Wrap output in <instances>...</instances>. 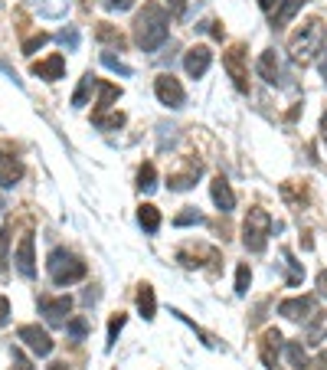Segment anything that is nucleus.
Returning a JSON list of instances; mask_svg holds the SVG:
<instances>
[{
  "mask_svg": "<svg viewBox=\"0 0 327 370\" xmlns=\"http://www.w3.org/2000/svg\"><path fill=\"white\" fill-rule=\"evenodd\" d=\"M7 262H10V226H0V279L7 275Z\"/></svg>",
  "mask_w": 327,
  "mask_h": 370,
  "instance_id": "nucleus-28",
  "label": "nucleus"
},
{
  "mask_svg": "<svg viewBox=\"0 0 327 370\" xmlns=\"http://www.w3.org/2000/svg\"><path fill=\"white\" fill-rule=\"evenodd\" d=\"M200 174H203V164L200 160H190L184 171H177L167 177V184H170V190H190V187L200 181Z\"/></svg>",
  "mask_w": 327,
  "mask_h": 370,
  "instance_id": "nucleus-17",
  "label": "nucleus"
},
{
  "mask_svg": "<svg viewBox=\"0 0 327 370\" xmlns=\"http://www.w3.org/2000/svg\"><path fill=\"white\" fill-rule=\"evenodd\" d=\"M304 3H308V0H281V3H278L275 10L268 13V20H272V26H275V30H281V26H288L291 20H295V13L301 10Z\"/></svg>",
  "mask_w": 327,
  "mask_h": 370,
  "instance_id": "nucleus-18",
  "label": "nucleus"
},
{
  "mask_svg": "<svg viewBox=\"0 0 327 370\" xmlns=\"http://www.w3.org/2000/svg\"><path fill=\"white\" fill-rule=\"evenodd\" d=\"M17 337H20V341H23V344L37 354V358H50L52 347H56V341H52V337L43 331L39 324H23V328L17 331Z\"/></svg>",
  "mask_w": 327,
  "mask_h": 370,
  "instance_id": "nucleus-8",
  "label": "nucleus"
},
{
  "mask_svg": "<svg viewBox=\"0 0 327 370\" xmlns=\"http://www.w3.org/2000/svg\"><path fill=\"white\" fill-rule=\"evenodd\" d=\"M26 7L43 20H63L69 13V0H26Z\"/></svg>",
  "mask_w": 327,
  "mask_h": 370,
  "instance_id": "nucleus-15",
  "label": "nucleus"
},
{
  "mask_svg": "<svg viewBox=\"0 0 327 370\" xmlns=\"http://www.w3.org/2000/svg\"><path fill=\"white\" fill-rule=\"evenodd\" d=\"M317 69H321V79H327V33H324V43H321V56H317Z\"/></svg>",
  "mask_w": 327,
  "mask_h": 370,
  "instance_id": "nucleus-39",
  "label": "nucleus"
},
{
  "mask_svg": "<svg viewBox=\"0 0 327 370\" xmlns=\"http://www.w3.org/2000/svg\"><path fill=\"white\" fill-rule=\"evenodd\" d=\"M7 321H10V302H7V298L0 295V328H3Z\"/></svg>",
  "mask_w": 327,
  "mask_h": 370,
  "instance_id": "nucleus-41",
  "label": "nucleus"
},
{
  "mask_svg": "<svg viewBox=\"0 0 327 370\" xmlns=\"http://www.w3.org/2000/svg\"><path fill=\"white\" fill-rule=\"evenodd\" d=\"M281 354H285V360L291 364V370H304V367H308V354H304L301 341H285V344H281Z\"/></svg>",
  "mask_w": 327,
  "mask_h": 370,
  "instance_id": "nucleus-21",
  "label": "nucleus"
},
{
  "mask_svg": "<svg viewBox=\"0 0 327 370\" xmlns=\"http://www.w3.org/2000/svg\"><path fill=\"white\" fill-rule=\"evenodd\" d=\"M95 86H99V79H95L92 73L82 75V82H79L76 95H72V109H86V105H88V95L95 92Z\"/></svg>",
  "mask_w": 327,
  "mask_h": 370,
  "instance_id": "nucleus-25",
  "label": "nucleus"
},
{
  "mask_svg": "<svg viewBox=\"0 0 327 370\" xmlns=\"http://www.w3.org/2000/svg\"><path fill=\"white\" fill-rule=\"evenodd\" d=\"M59 43H63L69 53H76L79 50V30H76V26H66L63 33H59Z\"/></svg>",
  "mask_w": 327,
  "mask_h": 370,
  "instance_id": "nucleus-36",
  "label": "nucleus"
},
{
  "mask_svg": "<svg viewBox=\"0 0 327 370\" xmlns=\"http://www.w3.org/2000/svg\"><path fill=\"white\" fill-rule=\"evenodd\" d=\"M281 334L275 331V328H268V331L262 334V341H259V351H262V360H265V367L268 370H275L278 367V354H281Z\"/></svg>",
  "mask_w": 327,
  "mask_h": 370,
  "instance_id": "nucleus-14",
  "label": "nucleus"
},
{
  "mask_svg": "<svg viewBox=\"0 0 327 370\" xmlns=\"http://www.w3.org/2000/svg\"><path fill=\"white\" fill-rule=\"evenodd\" d=\"M200 223H203V213H197L193 207H187L184 213L174 216V226H200Z\"/></svg>",
  "mask_w": 327,
  "mask_h": 370,
  "instance_id": "nucleus-33",
  "label": "nucleus"
},
{
  "mask_svg": "<svg viewBox=\"0 0 327 370\" xmlns=\"http://www.w3.org/2000/svg\"><path fill=\"white\" fill-rule=\"evenodd\" d=\"M69 311H72V298L69 295H39V315L50 321L52 328H66V321H69Z\"/></svg>",
  "mask_w": 327,
  "mask_h": 370,
  "instance_id": "nucleus-6",
  "label": "nucleus"
},
{
  "mask_svg": "<svg viewBox=\"0 0 327 370\" xmlns=\"http://www.w3.org/2000/svg\"><path fill=\"white\" fill-rule=\"evenodd\" d=\"M33 75L46 79V82L63 79V75H66V56H63V53H52V56H46V59L33 62Z\"/></svg>",
  "mask_w": 327,
  "mask_h": 370,
  "instance_id": "nucleus-13",
  "label": "nucleus"
},
{
  "mask_svg": "<svg viewBox=\"0 0 327 370\" xmlns=\"http://www.w3.org/2000/svg\"><path fill=\"white\" fill-rule=\"evenodd\" d=\"M259 75H262L268 86H278V82H281V62H278L275 50L262 53V59H259Z\"/></svg>",
  "mask_w": 327,
  "mask_h": 370,
  "instance_id": "nucleus-19",
  "label": "nucleus"
},
{
  "mask_svg": "<svg viewBox=\"0 0 327 370\" xmlns=\"http://www.w3.org/2000/svg\"><path fill=\"white\" fill-rule=\"evenodd\" d=\"M10 370H33V364H30V360H26L20 351H13V367Z\"/></svg>",
  "mask_w": 327,
  "mask_h": 370,
  "instance_id": "nucleus-40",
  "label": "nucleus"
},
{
  "mask_svg": "<svg viewBox=\"0 0 327 370\" xmlns=\"http://www.w3.org/2000/svg\"><path fill=\"white\" fill-rule=\"evenodd\" d=\"M321 138H324V145H327V111L321 115Z\"/></svg>",
  "mask_w": 327,
  "mask_h": 370,
  "instance_id": "nucleus-46",
  "label": "nucleus"
},
{
  "mask_svg": "<svg viewBox=\"0 0 327 370\" xmlns=\"http://www.w3.org/2000/svg\"><path fill=\"white\" fill-rule=\"evenodd\" d=\"M268 236H272V216L262 207H252L246 213V223H242V246L249 249L252 256H259L268 246Z\"/></svg>",
  "mask_w": 327,
  "mask_h": 370,
  "instance_id": "nucleus-3",
  "label": "nucleus"
},
{
  "mask_svg": "<svg viewBox=\"0 0 327 370\" xmlns=\"http://www.w3.org/2000/svg\"><path fill=\"white\" fill-rule=\"evenodd\" d=\"M170 37V17L161 3H144V10L135 17V43L144 53H157Z\"/></svg>",
  "mask_w": 327,
  "mask_h": 370,
  "instance_id": "nucleus-1",
  "label": "nucleus"
},
{
  "mask_svg": "<svg viewBox=\"0 0 327 370\" xmlns=\"http://www.w3.org/2000/svg\"><path fill=\"white\" fill-rule=\"evenodd\" d=\"M105 3V10H112V13H125L135 7V0H101Z\"/></svg>",
  "mask_w": 327,
  "mask_h": 370,
  "instance_id": "nucleus-38",
  "label": "nucleus"
},
{
  "mask_svg": "<svg viewBox=\"0 0 327 370\" xmlns=\"http://www.w3.org/2000/svg\"><path fill=\"white\" fill-rule=\"evenodd\" d=\"M20 177H23V164L17 154H7V151L0 148V187L3 190H13V187L20 184Z\"/></svg>",
  "mask_w": 327,
  "mask_h": 370,
  "instance_id": "nucleus-12",
  "label": "nucleus"
},
{
  "mask_svg": "<svg viewBox=\"0 0 327 370\" xmlns=\"http://www.w3.org/2000/svg\"><path fill=\"white\" fill-rule=\"evenodd\" d=\"M95 33H99V39H101V43H115L118 50L125 46V37H121L118 30H112V26H108V24H99V30H95Z\"/></svg>",
  "mask_w": 327,
  "mask_h": 370,
  "instance_id": "nucleus-32",
  "label": "nucleus"
},
{
  "mask_svg": "<svg viewBox=\"0 0 327 370\" xmlns=\"http://www.w3.org/2000/svg\"><path fill=\"white\" fill-rule=\"evenodd\" d=\"M66 334H69L72 341H82V337L88 334V321L82 318V315H79V318H69L66 321Z\"/></svg>",
  "mask_w": 327,
  "mask_h": 370,
  "instance_id": "nucleus-30",
  "label": "nucleus"
},
{
  "mask_svg": "<svg viewBox=\"0 0 327 370\" xmlns=\"http://www.w3.org/2000/svg\"><path fill=\"white\" fill-rule=\"evenodd\" d=\"M138 190H141V194H154V190H157V171H154V164H141Z\"/></svg>",
  "mask_w": 327,
  "mask_h": 370,
  "instance_id": "nucleus-27",
  "label": "nucleus"
},
{
  "mask_svg": "<svg viewBox=\"0 0 327 370\" xmlns=\"http://www.w3.org/2000/svg\"><path fill=\"white\" fill-rule=\"evenodd\" d=\"M138 223L144 233H157V230H161V210H157L154 203H144L138 210Z\"/></svg>",
  "mask_w": 327,
  "mask_h": 370,
  "instance_id": "nucleus-24",
  "label": "nucleus"
},
{
  "mask_svg": "<svg viewBox=\"0 0 327 370\" xmlns=\"http://www.w3.org/2000/svg\"><path fill=\"white\" fill-rule=\"evenodd\" d=\"M0 210H3V200H0Z\"/></svg>",
  "mask_w": 327,
  "mask_h": 370,
  "instance_id": "nucleus-48",
  "label": "nucleus"
},
{
  "mask_svg": "<svg viewBox=\"0 0 327 370\" xmlns=\"http://www.w3.org/2000/svg\"><path fill=\"white\" fill-rule=\"evenodd\" d=\"M249 282H252V269L242 262L239 269H236V295H246V292H249Z\"/></svg>",
  "mask_w": 327,
  "mask_h": 370,
  "instance_id": "nucleus-35",
  "label": "nucleus"
},
{
  "mask_svg": "<svg viewBox=\"0 0 327 370\" xmlns=\"http://www.w3.org/2000/svg\"><path fill=\"white\" fill-rule=\"evenodd\" d=\"M317 295L327 298V269H324V272H317Z\"/></svg>",
  "mask_w": 327,
  "mask_h": 370,
  "instance_id": "nucleus-43",
  "label": "nucleus"
},
{
  "mask_svg": "<svg viewBox=\"0 0 327 370\" xmlns=\"http://www.w3.org/2000/svg\"><path fill=\"white\" fill-rule=\"evenodd\" d=\"M327 334V315H311L308 318V334H304V344H321Z\"/></svg>",
  "mask_w": 327,
  "mask_h": 370,
  "instance_id": "nucleus-22",
  "label": "nucleus"
},
{
  "mask_svg": "<svg viewBox=\"0 0 327 370\" xmlns=\"http://www.w3.org/2000/svg\"><path fill=\"white\" fill-rule=\"evenodd\" d=\"M321 43H324V26L317 24V20H311V24L304 26L301 33L288 43L291 62H301V66H308L315 56H321Z\"/></svg>",
  "mask_w": 327,
  "mask_h": 370,
  "instance_id": "nucleus-4",
  "label": "nucleus"
},
{
  "mask_svg": "<svg viewBox=\"0 0 327 370\" xmlns=\"http://www.w3.org/2000/svg\"><path fill=\"white\" fill-rule=\"evenodd\" d=\"M50 370H69V367H66L63 360H56V364H50Z\"/></svg>",
  "mask_w": 327,
  "mask_h": 370,
  "instance_id": "nucleus-47",
  "label": "nucleus"
},
{
  "mask_svg": "<svg viewBox=\"0 0 327 370\" xmlns=\"http://www.w3.org/2000/svg\"><path fill=\"white\" fill-rule=\"evenodd\" d=\"M138 311L144 321H154V315H157V298H154V288L151 285H141L138 292Z\"/></svg>",
  "mask_w": 327,
  "mask_h": 370,
  "instance_id": "nucleus-23",
  "label": "nucleus"
},
{
  "mask_svg": "<svg viewBox=\"0 0 327 370\" xmlns=\"http://www.w3.org/2000/svg\"><path fill=\"white\" fill-rule=\"evenodd\" d=\"M46 272H50L52 285H59V288H66V285H76L86 279V262L79 259L76 252H69V249H52L50 259H46Z\"/></svg>",
  "mask_w": 327,
  "mask_h": 370,
  "instance_id": "nucleus-2",
  "label": "nucleus"
},
{
  "mask_svg": "<svg viewBox=\"0 0 327 370\" xmlns=\"http://www.w3.org/2000/svg\"><path fill=\"white\" fill-rule=\"evenodd\" d=\"M278 3H281V0H259V7H262L265 13H272V10L278 7Z\"/></svg>",
  "mask_w": 327,
  "mask_h": 370,
  "instance_id": "nucleus-44",
  "label": "nucleus"
},
{
  "mask_svg": "<svg viewBox=\"0 0 327 370\" xmlns=\"http://www.w3.org/2000/svg\"><path fill=\"white\" fill-rule=\"evenodd\" d=\"M92 122L99 124L101 131H115V128L125 124V115H121V111H112V115H92Z\"/></svg>",
  "mask_w": 327,
  "mask_h": 370,
  "instance_id": "nucleus-29",
  "label": "nucleus"
},
{
  "mask_svg": "<svg viewBox=\"0 0 327 370\" xmlns=\"http://www.w3.org/2000/svg\"><path fill=\"white\" fill-rule=\"evenodd\" d=\"M101 66H108V69H112V73H118V75H131L135 73V69H131V66H125V62L118 59V56H112V53H101Z\"/></svg>",
  "mask_w": 327,
  "mask_h": 370,
  "instance_id": "nucleus-31",
  "label": "nucleus"
},
{
  "mask_svg": "<svg viewBox=\"0 0 327 370\" xmlns=\"http://www.w3.org/2000/svg\"><path fill=\"white\" fill-rule=\"evenodd\" d=\"M154 95H157L161 105H167V109H184V102H187V92L180 86V79H174L170 73H161L154 79Z\"/></svg>",
  "mask_w": 327,
  "mask_h": 370,
  "instance_id": "nucleus-5",
  "label": "nucleus"
},
{
  "mask_svg": "<svg viewBox=\"0 0 327 370\" xmlns=\"http://www.w3.org/2000/svg\"><path fill=\"white\" fill-rule=\"evenodd\" d=\"M210 194H213V203L219 207L223 213H232L236 210V194H232V187H229L226 177H213V184H210Z\"/></svg>",
  "mask_w": 327,
  "mask_h": 370,
  "instance_id": "nucleus-16",
  "label": "nucleus"
},
{
  "mask_svg": "<svg viewBox=\"0 0 327 370\" xmlns=\"http://www.w3.org/2000/svg\"><path fill=\"white\" fill-rule=\"evenodd\" d=\"M187 3H190V0H167V7H170V13H174V17H180V13L187 10Z\"/></svg>",
  "mask_w": 327,
  "mask_h": 370,
  "instance_id": "nucleus-42",
  "label": "nucleus"
},
{
  "mask_svg": "<svg viewBox=\"0 0 327 370\" xmlns=\"http://www.w3.org/2000/svg\"><path fill=\"white\" fill-rule=\"evenodd\" d=\"M315 370H327V351L315 358Z\"/></svg>",
  "mask_w": 327,
  "mask_h": 370,
  "instance_id": "nucleus-45",
  "label": "nucleus"
},
{
  "mask_svg": "<svg viewBox=\"0 0 327 370\" xmlns=\"http://www.w3.org/2000/svg\"><path fill=\"white\" fill-rule=\"evenodd\" d=\"M223 69L229 73L232 86L239 92H249V69H246V50L242 46H232L229 53H223Z\"/></svg>",
  "mask_w": 327,
  "mask_h": 370,
  "instance_id": "nucleus-7",
  "label": "nucleus"
},
{
  "mask_svg": "<svg viewBox=\"0 0 327 370\" xmlns=\"http://www.w3.org/2000/svg\"><path fill=\"white\" fill-rule=\"evenodd\" d=\"M281 259H285V266H288V285L291 288H298L301 279H304V266L295 259V252H291V249H281Z\"/></svg>",
  "mask_w": 327,
  "mask_h": 370,
  "instance_id": "nucleus-26",
  "label": "nucleus"
},
{
  "mask_svg": "<svg viewBox=\"0 0 327 370\" xmlns=\"http://www.w3.org/2000/svg\"><path fill=\"white\" fill-rule=\"evenodd\" d=\"M13 262H17V272L23 275L26 282H30V279H37V256H33V233H26L23 239H20V246H17V256H13Z\"/></svg>",
  "mask_w": 327,
  "mask_h": 370,
  "instance_id": "nucleus-11",
  "label": "nucleus"
},
{
  "mask_svg": "<svg viewBox=\"0 0 327 370\" xmlns=\"http://www.w3.org/2000/svg\"><path fill=\"white\" fill-rule=\"evenodd\" d=\"M95 92H99V102H95V115H105V111L112 109V102H115V99H121V89L112 86V82H101V79H99V86H95Z\"/></svg>",
  "mask_w": 327,
  "mask_h": 370,
  "instance_id": "nucleus-20",
  "label": "nucleus"
},
{
  "mask_svg": "<svg viewBox=\"0 0 327 370\" xmlns=\"http://www.w3.org/2000/svg\"><path fill=\"white\" fill-rule=\"evenodd\" d=\"M210 66H213V50L210 46H193L184 56V69H187L190 79H203V75L210 73Z\"/></svg>",
  "mask_w": 327,
  "mask_h": 370,
  "instance_id": "nucleus-10",
  "label": "nucleus"
},
{
  "mask_svg": "<svg viewBox=\"0 0 327 370\" xmlns=\"http://www.w3.org/2000/svg\"><path fill=\"white\" fill-rule=\"evenodd\" d=\"M46 43H50V37H46V33H37V37H30V39L23 43V53H26V56H33V53L43 50Z\"/></svg>",
  "mask_w": 327,
  "mask_h": 370,
  "instance_id": "nucleus-37",
  "label": "nucleus"
},
{
  "mask_svg": "<svg viewBox=\"0 0 327 370\" xmlns=\"http://www.w3.org/2000/svg\"><path fill=\"white\" fill-rule=\"evenodd\" d=\"M121 328H125V315H115V318L108 321V341H105V351H112V347H115V341H118Z\"/></svg>",
  "mask_w": 327,
  "mask_h": 370,
  "instance_id": "nucleus-34",
  "label": "nucleus"
},
{
  "mask_svg": "<svg viewBox=\"0 0 327 370\" xmlns=\"http://www.w3.org/2000/svg\"><path fill=\"white\" fill-rule=\"evenodd\" d=\"M315 311H317V302L311 295L285 298V302L278 305V315H281V318H288V321H308Z\"/></svg>",
  "mask_w": 327,
  "mask_h": 370,
  "instance_id": "nucleus-9",
  "label": "nucleus"
}]
</instances>
